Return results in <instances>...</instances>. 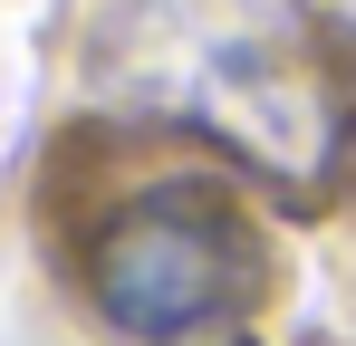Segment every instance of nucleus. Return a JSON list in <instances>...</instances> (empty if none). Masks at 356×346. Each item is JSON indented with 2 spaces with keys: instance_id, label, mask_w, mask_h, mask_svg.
<instances>
[{
  "instance_id": "2",
  "label": "nucleus",
  "mask_w": 356,
  "mask_h": 346,
  "mask_svg": "<svg viewBox=\"0 0 356 346\" xmlns=\"http://www.w3.org/2000/svg\"><path fill=\"white\" fill-rule=\"evenodd\" d=\"M174 106L270 173H318L337 154V77L298 39V19L193 29V49L174 67Z\"/></svg>"
},
{
  "instance_id": "3",
  "label": "nucleus",
  "mask_w": 356,
  "mask_h": 346,
  "mask_svg": "<svg viewBox=\"0 0 356 346\" xmlns=\"http://www.w3.org/2000/svg\"><path fill=\"white\" fill-rule=\"evenodd\" d=\"M232 346H260V337H232Z\"/></svg>"
},
{
  "instance_id": "1",
  "label": "nucleus",
  "mask_w": 356,
  "mask_h": 346,
  "mask_svg": "<svg viewBox=\"0 0 356 346\" xmlns=\"http://www.w3.org/2000/svg\"><path fill=\"white\" fill-rule=\"evenodd\" d=\"M260 298V240L222 192H145L125 202L106 240H97V308L116 318L125 337H193L222 327Z\"/></svg>"
}]
</instances>
